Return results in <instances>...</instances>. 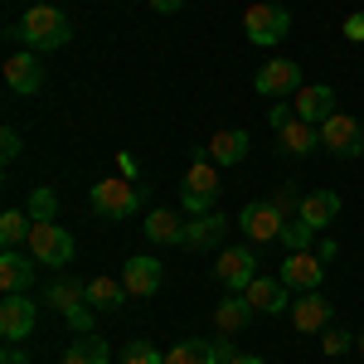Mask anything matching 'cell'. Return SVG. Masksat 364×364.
<instances>
[{"mask_svg":"<svg viewBox=\"0 0 364 364\" xmlns=\"http://www.w3.org/2000/svg\"><path fill=\"white\" fill-rule=\"evenodd\" d=\"M233 345L228 340H180L175 350H166V364H228Z\"/></svg>","mask_w":364,"mask_h":364,"instance_id":"16","label":"cell"},{"mask_svg":"<svg viewBox=\"0 0 364 364\" xmlns=\"http://www.w3.org/2000/svg\"><path fill=\"white\" fill-rule=\"evenodd\" d=\"M141 228H146L151 243H185V233H190V224H185L175 209H151Z\"/></svg>","mask_w":364,"mask_h":364,"instance_id":"21","label":"cell"},{"mask_svg":"<svg viewBox=\"0 0 364 364\" xmlns=\"http://www.w3.org/2000/svg\"><path fill=\"white\" fill-rule=\"evenodd\" d=\"M92 209H97L102 219H136V214H141V190H136V180L117 175V180L92 185Z\"/></svg>","mask_w":364,"mask_h":364,"instance_id":"4","label":"cell"},{"mask_svg":"<svg viewBox=\"0 0 364 364\" xmlns=\"http://www.w3.org/2000/svg\"><path fill=\"white\" fill-rule=\"evenodd\" d=\"M0 156H5V161H15V156H20V132H15V127H5V132H0Z\"/></svg>","mask_w":364,"mask_h":364,"instance_id":"33","label":"cell"},{"mask_svg":"<svg viewBox=\"0 0 364 364\" xmlns=\"http://www.w3.org/2000/svg\"><path fill=\"white\" fill-rule=\"evenodd\" d=\"M350 345H355L350 331H326V340H321V350H326V355H345Z\"/></svg>","mask_w":364,"mask_h":364,"instance_id":"32","label":"cell"},{"mask_svg":"<svg viewBox=\"0 0 364 364\" xmlns=\"http://www.w3.org/2000/svg\"><path fill=\"white\" fill-rule=\"evenodd\" d=\"M29 5H39V0H29Z\"/></svg>","mask_w":364,"mask_h":364,"instance_id":"39","label":"cell"},{"mask_svg":"<svg viewBox=\"0 0 364 364\" xmlns=\"http://www.w3.org/2000/svg\"><path fill=\"white\" fill-rule=\"evenodd\" d=\"M252 87H257L262 97H287V92L301 87V63H291V58H272V63H262V73L252 78Z\"/></svg>","mask_w":364,"mask_h":364,"instance_id":"14","label":"cell"},{"mask_svg":"<svg viewBox=\"0 0 364 364\" xmlns=\"http://www.w3.org/2000/svg\"><path fill=\"white\" fill-rule=\"evenodd\" d=\"M248 321H252L248 296H233V301H219V311H214V326H219L224 336H238V331H243Z\"/></svg>","mask_w":364,"mask_h":364,"instance_id":"26","label":"cell"},{"mask_svg":"<svg viewBox=\"0 0 364 364\" xmlns=\"http://www.w3.org/2000/svg\"><path fill=\"white\" fill-rule=\"evenodd\" d=\"M63 364H112V350H107V340L102 336H78L73 345H68V355H63Z\"/></svg>","mask_w":364,"mask_h":364,"instance_id":"24","label":"cell"},{"mask_svg":"<svg viewBox=\"0 0 364 364\" xmlns=\"http://www.w3.org/2000/svg\"><path fill=\"white\" fill-rule=\"evenodd\" d=\"M34 321H39V306L29 301V291H15V296H5V301H0V336H5V345L29 340Z\"/></svg>","mask_w":364,"mask_h":364,"instance_id":"7","label":"cell"},{"mask_svg":"<svg viewBox=\"0 0 364 364\" xmlns=\"http://www.w3.org/2000/svg\"><path fill=\"white\" fill-rule=\"evenodd\" d=\"M219 166L214 161H195V166L185 170V180H180V195H185V214H209L214 209V199H219Z\"/></svg>","mask_w":364,"mask_h":364,"instance_id":"5","label":"cell"},{"mask_svg":"<svg viewBox=\"0 0 364 364\" xmlns=\"http://www.w3.org/2000/svg\"><path fill=\"white\" fill-rule=\"evenodd\" d=\"M321 277H326V257L321 252H287L282 257V282L291 291H321Z\"/></svg>","mask_w":364,"mask_h":364,"instance_id":"10","label":"cell"},{"mask_svg":"<svg viewBox=\"0 0 364 364\" xmlns=\"http://www.w3.org/2000/svg\"><path fill=\"white\" fill-rule=\"evenodd\" d=\"M29 287H34V262L20 248H5L0 252V291L15 296V291H29Z\"/></svg>","mask_w":364,"mask_h":364,"instance_id":"19","label":"cell"},{"mask_svg":"<svg viewBox=\"0 0 364 364\" xmlns=\"http://www.w3.org/2000/svg\"><path fill=\"white\" fill-rule=\"evenodd\" d=\"M321 146H331L336 156L355 161V156L364 151V127L355 122V117H345V112L326 117V122H321Z\"/></svg>","mask_w":364,"mask_h":364,"instance_id":"9","label":"cell"},{"mask_svg":"<svg viewBox=\"0 0 364 364\" xmlns=\"http://www.w3.org/2000/svg\"><path fill=\"white\" fill-rule=\"evenodd\" d=\"M296 214L321 233L326 224H336V219H340V195H336V190H311V195H301V209H296Z\"/></svg>","mask_w":364,"mask_h":364,"instance_id":"20","label":"cell"},{"mask_svg":"<svg viewBox=\"0 0 364 364\" xmlns=\"http://www.w3.org/2000/svg\"><path fill=\"white\" fill-rule=\"evenodd\" d=\"M228 364H262V355H233Z\"/></svg>","mask_w":364,"mask_h":364,"instance_id":"36","label":"cell"},{"mask_svg":"<svg viewBox=\"0 0 364 364\" xmlns=\"http://www.w3.org/2000/svg\"><path fill=\"white\" fill-rule=\"evenodd\" d=\"M248 156V132H214L209 136V161L214 166H238Z\"/></svg>","mask_w":364,"mask_h":364,"instance_id":"23","label":"cell"},{"mask_svg":"<svg viewBox=\"0 0 364 364\" xmlns=\"http://www.w3.org/2000/svg\"><path fill=\"white\" fill-rule=\"evenodd\" d=\"M311 238H316V228L296 214V219H287V228H282V243H287V252H306Z\"/></svg>","mask_w":364,"mask_h":364,"instance_id":"29","label":"cell"},{"mask_svg":"<svg viewBox=\"0 0 364 364\" xmlns=\"http://www.w3.org/2000/svg\"><path fill=\"white\" fill-rule=\"evenodd\" d=\"M345 39H350V44H364V10H355V15L345 20Z\"/></svg>","mask_w":364,"mask_h":364,"instance_id":"34","label":"cell"},{"mask_svg":"<svg viewBox=\"0 0 364 364\" xmlns=\"http://www.w3.org/2000/svg\"><path fill=\"white\" fill-rule=\"evenodd\" d=\"M219 233H224V219H219V214H195L185 243H190V248H209V243H219Z\"/></svg>","mask_w":364,"mask_h":364,"instance_id":"27","label":"cell"},{"mask_svg":"<svg viewBox=\"0 0 364 364\" xmlns=\"http://www.w3.org/2000/svg\"><path fill=\"white\" fill-rule=\"evenodd\" d=\"M287 29H291V15H287V5H272V0H257L243 10V34H248V44L257 49H267V44H282L287 39Z\"/></svg>","mask_w":364,"mask_h":364,"instance_id":"2","label":"cell"},{"mask_svg":"<svg viewBox=\"0 0 364 364\" xmlns=\"http://www.w3.org/2000/svg\"><path fill=\"white\" fill-rule=\"evenodd\" d=\"M5 364H25V360H20V350H15V345H5Z\"/></svg>","mask_w":364,"mask_h":364,"instance_id":"37","label":"cell"},{"mask_svg":"<svg viewBox=\"0 0 364 364\" xmlns=\"http://www.w3.org/2000/svg\"><path fill=\"white\" fill-rule=\"evenodd\" d=\"M146 5H151V10H161V15H175L185 0H146Z\"/></svg>","mask_w":364,"mask_h":364,"instance_id":"35","label":"cell"},{"mask_svg":"<svg viewBox=\"0 0 364 364\" xmlns=\"http://www.w3.org/2000/svg\"><path fill=\"white\" fill-rule=\"evenodd\" d=\"M238 228L248 233L252 243H282V228H287V214H282L272 199H262V204H248L243 214H238Z\"/></svg>","mask_w":364,"mask_h":364,"instance_id":"8","label":"cell"},{"mask_svg":"<svg viewBox=\"0 0 364 364\" xmlns=\"http://www.w3.org/2000/svg\"><path fill=\"white\" fill-rule=\"evenodd\" d=\"M122 364H166V355H161L151 340H132V345L122 350Z\"/></svg>","mask_w":364,"mask_h":364,"instance_id":"30","label":"cell"},{"mask_svg":"<svg viewBox=\"0 0 364 364\" xmlns=\"http://www.w3.org/2000/svg\"><path fill=\"white\" fill-rule=\"evenodd\" d=\"M331 316H336V301H326L321 291H301V296L291 301V326H296L301 336L326 331V326H331Z\"/></svg>","mask_w":364,"mask_h":364,"instance_id":"15","label":"cell"},{"mask_svg":"<svg viewBox=\"0 0 364 364\" xmlns=\"http://www.w3.org/2000/svg\"><path fill=\"white\" fill-rule=\"evenodd\" d=\"M291 112L301 117V122H311V127H321L326 117H336V87L301 83L296 92H291Z\"/></svg>","mask_w":364,"mask_h":364,"instance_id":"12","label":"cell"},{"mask_svg":"<svg viewBox=\"0 0 364 364\" xmlns=\"http://www.w3.org/2000/svg\"><path fill=\"white\" fill-rule=\"evenodd\" d=\"M29 252H34V262H44V267H68L73 262V233L54 219H34L29 224Z\"/></svg>","mask_w":364,"mask_h":364,"instance_id":"3","label":"cell"},{"mask_svg":"<svg viewBox=\"0 0 364 364\" xmlns=\"http://www.w3.org/2000/svg\"><path fill=\"white\" fill-rule=\"evenodd\" d=\"M277 141H282L287 156H306V151H316L321 132H316L311 122H301V117H291V122H282V127H277Z\"/></svg>","mask_w":364,"mask_h":364,"instance_id":"22","label":"cell"},{"mask_svg":"<svg viewBox=\"0 0 364 364\" xmlns=\"http://www.w3.org/2000/svg\"><path fill=\"white\" fill-rule=\"evenodd\" d=\"M15 34L25 39L34 54H49V49H63V44L73 39V20H68L58 5L39 0V5H29V10H25V20L15 25Z\"/></svg>","mask_w":364,"mask_h":364,"instance_id":"1","label":"cell"},{"mask_svg":"<svg viewBox=\"0 0 364 364\" xmlns=\"http://www.w3.org/2000/svg\"><path fill=\"white\" fill-rule=\"evenodd\" d=\"M87 301V282H54V287H49V306L58 311V316H68V321H73V331H78V336H87V331H92V311L83 306Z\"/></svg>","mask_w":364,"mask_h":364,"instance_id":"6","label":"cell"},{"mask_svg":"<svg viewBox=\"0 0 364 364\" xmlns=\"http://www.w3.org/2000/svg\"><path fill=\"white\" fill-rule=\"evenodd\" d=\"M214 277L224 282L228 291H248V282L257 277V257L252 248H224L214 257Z\"/></svg>","mask_w":364,"mask_h":364,"instance_id":"11","label":"cell"},{"mask_svg":"<svg viewBox=\"0 0 364 364\" xmlns=\"http://www.w3.org/2000/svg\"><path fill=\"white\" fill-rule=\"evenodd\" d=\"M122 287H127V296H136V301H146V296H156L161 291V262L156 257H127V267H122Z\"/></svg>","mask_w":364,"mask_h":364,"instance_id":"17","label":"cell"},{"mask_svg":"<svg viewBox=\"0 0 364 364\" xmlns=\"http://www.w3.org/2000/svg\"><path fill=\"white\" fill-rule=\"evenodd\" d=\"M287 291H291V287H287L282 277H252L243 296H248V306H252V311H262V316H277V311H291V296H287Z\"/></svg>","mask_w":364,"mask_h":364,"instance_id":"18","label":"cell"},{"mask_svg":"<svg viewBox=\"0 0 364 364\" xmlns=\"http://www.w3.org/2000/svg\"><path fill=\"white\" fill-rule=\"evenodd\" d=\"M29 224H34V219H25L20 209H5V214H0V243H5V248L29 243Z\"/></svg>","mask_w":364,"mask_h":364,"instance_id":"28","label":"cell"},{"mask_svg":"<svg viewBox=\"0 0 364 364\" xmlns=\"http://www.w3.org/2000/svg\"><path fill=\"white\" fill-rule=\"evenodd\" d=\"M127 301V287L117 277H87V306L92 311H117Z\"/></svg>","mask_w":364,"mask_h":364,"instance_id":"25","label":"cell"},{"mask_svg":"<svg viewBox=\"0 0 364 364\" xmlns=\"http://www.w3.org/2000/svg\"><path fill=\"white\" fill-rule=\"evenodd\" d=\"M355 345H360V350H364V336H360V340H355Z\"/></svg>","mask_w":364,"mask_h":364,"instance_id":"38","label":"cell"},{"mask_svg":"<svg viewBox=\"0 0 364 364\" xmlns=\"http://www.w3.org/2000/svg\"><path fill=\"white\" fill-rule=\"evenodd\" d=\"M5 87H10V92H20V97H29V92H39V87H44V63H39L34 49L5 58Z\"/></svg>","mask_w":364,"mask_h":364,"instance_id":"13","label":"cell"},{"mask_svg":"<svg viewBox=\"0 0 364 364\" xmlns=\"http://www.w3.org/2000/svg\"><path fill=\"white\" fill-rule=\"evenodd\" d=\"M54 209H58V199H54V190H34V204H29V219H54Z\"/></svg>","mask_w":364,"mask_h":364,"instance_id":"31","label":"cell"}]
</instances>
